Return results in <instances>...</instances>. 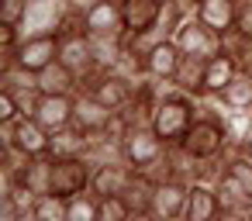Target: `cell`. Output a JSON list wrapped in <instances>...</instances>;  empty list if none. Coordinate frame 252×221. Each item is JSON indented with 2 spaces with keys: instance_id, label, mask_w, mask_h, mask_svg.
Returning a JSON list of instances; mask_svg holds the SVG:
<instances>
[{
  "instance_id": "obj_1",
  "label": "cell",
  "mask_w": 252,
  "mask_h": 221,
  "mask_svg": "<svg viewBox=\"0 0 252 221\" xmlns=\"http://www.w3.org/2000/svg\"><path fill=\"white\" fill-rule=\"evenodd\" d=\"M197 97L176 90V94H162L156 100V111H152V131L173 149V145H183V138L190 135L193 121H197Z\"/></svg>"
},
{
  "instance_id": "obj_2",
  "label": "cell",
  "mask_w": 252,
  "mask_h": 221,
  "mask_svg": "<svg viewBox=\"0 0 252 221\" xmlns=\"http://www.w3.org/2000/svg\"><path fill=\"white\" fill-rule=\"evenodd\" d=\"M142 80H145V76L128 73V69L118 66V69H97L90 80H83L80 90H87L90 97H97V100H100L104 107H111V111H125V107L135 100Z\"/></svg>"
},
{
  "instance_id": "obj_3",
  "label": "cell",
  "mask_w": 252,
  "mask_h": 221,
  "mask_svg": "<svg viewBox=\"0 0 252 221\" xmlns=\"http://www.w3.org/2000/svg\"><path fill=\"white\" fill-rule=\"evenodd\" d=\"M183 152L193 162H211V159H228V125L224 114H197L190 135L183 138Z\"/></svg>"
},
{
  "instance_id": "obj_4",
  "label": "cell",
  "mask_w": 252,
  "mask_h": 221,
  "mask_svg": "<svg viewBox=\"0 0 252 221\" xmlns=\"http://www.w3.org/2000/svg\"><path fill=\"white\" fill-rule=\"evenodd\" d=\"M166 149H169V145L152 131V125H135V128H128L125 138H121L125 162H128L135 173H142V176H149V173L162 162Z\"/></svg>"
},
{
  "instance_id": "obj_5",
  "label": "cell",
  "mask_w": 252,
  "mask_h": 221,
  "mask_svg": "<svg viewBox=\"0 0 252 221\" xmlns=\"http://www.w3.org/2000/svg\"><path fill=\"white\" fill-rule=\"evenodd\" d=\"M52 159V156H49ZM94 183V162L76 156V159H52V176H49V193L56 197H76L87 193Z\"/></svg>"
},
{
  "instance_id": "obj_6",
  "label": "cell",
  "mask_w": 252,
  "mask_h": 221,
  "mask_svg": "<svg viewBox=\"0 0 252 221\" xmlns=\"http://www.w3.org/2000/svg\"><path fill=\"white\" fill-rule=\"evenodd\" d=\"M56 59H59V32H42V35H25L11 63L38 76V73H42L45 66H52ZM4 66H7V63H4Z\"/></svg>"
},
{
  "instance_id": "obj_7",
  "label": "cell",
  "mask_w": 252,
  "mask_h": 221,
  "mask_svg": "<svg viewBox=\"0 0 252 221\" xmlns=\"http://www.w3.org/2000/svg\"><path fill=\"white\" fill-rule=\"evenodd\" d=\"M0 138H4V149L14 145L28 156H49V145H52V131L42 128L35 118H21V121H7L0 125Z\"/></svg>"
},
{
  "instance_id": "obj_8",
  "label": "cell",
  "mask_w": 252,
  "mask_h": 221,
  "mask_svg": "<svg viewBox=\"0 0 252 221\" xmlns=\"http://www.w3.org/2000/svg\"><path fill=\"white\" fill-rule=\"evenodd\" d=\"M173 42L183 49V56H200V59H214L218 52H221V35L214 32V28H207L197 14H190L180 28H176V35H173Z\"/></svg>"
},
{
  "instance_id": "obj_9",
  "label": "cell",
  "mask_w": 252,
  "mask_h": 221,
  "mask_svg": "<svg viewBox=\"0 0 252 221\" xmlns=\"http://www.w3.org/2000/svg\"><path fill=\"white\" fill-rule=\"evenodd\" d=\"M118 4H121L125 35H135V38L159 35V25H162V7H166V0H118Z\"/></svg>"
},
{
  "instance_id": "obj_10",
  "label": "cell",
  "mask_w": 252,
  "mask_h": 221,
  "mask_svg": "<svg viewBox=\"0 0 252 221\" xmlns=\"http://www.w3.org/2000/svg\"><path fill=\"white\" fill-rule=\"evenodd\" d=\"M187 200H190V183H187V180H159L156 190H152L149 211H152L159 221H183Z\"/></svg>"
},
{
  "instance_id": "obj_11",
  "label": "cell",
  "mask_w": 252,
  "mask_h": 221,
  "mask_svg": "<svg viewBox=\"0 0 252 221\" xmlns=\"http://www.w3.org/2000/svg\"><path fill=\"white\" fill-rule=\"evenodd\" d=\"M76 118V94H42L35 107V121L49 131L69 128Z\"/></svg>"
},
{
  "instance_id": "obj_12",
  "label": "cell",
  "mask_w": 252,
  "mask_h": 221,
  "mask_svg": "<svg viewBox=\"0 0 252 221\" xmlns=\"http://www.w3.org/2000/svg\"><path fill=\"white\" fill-rule=\"evenodd\" d=\"M180 63H183V49L173 38H156L149 45V52H145V76L162 80V83H173Z\"/></svg>"
},
{
  "instance_id": "obj_13",
  "label": "cell",
  "mask_w": 252,
  "mask_h": 221,
  "mask_svg": "<svg viewBox=\"0 0 252 221\" xmlns=\"http://www.w3.org/2000/svg\"><path fill=\"white\" fill-rule=\"evenodd\" d=\"M135 176H138V173H135L125 159L100 162V166H94V183H90V190H94L97 197H125V190L131 187Z\"/></svg>"
},
{
  "instance_id": "obj_14",
  "label": "cell",
  "mask_w": 252,
  "mask_h": 221,
  "mask_svg": "<svg viewBox=\"0 0 252 221\" xmlns=\"http://www.w3.org/2000/svg\"><path fill=\"white\" fill-rule=\"evenodd\" d=\"M114 114H118V111L104 107V104H100L97 97H90L87 90H80V94H76V118H73V125H76V128H83L87 135L111 131V125H114Z\"/></svg>"
},
{
  "instance_id": "obj_15",
  "label": "cell",
  "mask_w": 252,
  "mask_h": 221,
  "mask_svg": "<svg viewBox=\"0 0 252 221\" xmlns=\"http://www.w3.org/2000/svg\"><path fill=\"white\" fill-rule=\"evenodd\" d=\"M218 214H221V200H218L214 183L193 180V183H190V200H187L183 221H214Z\"/></svg>"
},
{
  "instance_id": "obj_16",
  "label": "cell",
  "mask_w": 252,
  "mask_h": 221,
  "mask_svg": "<svg viewBox=\"0 0 252 221\" xmlns=\"http://www.w3.org/2000/svg\"><path fill=\"white\" fill-rule=\"evenodd\" d=\"M238 7H242V0H200V4L193 7V14L207 28H214L218 35H224L238 21Z\"/></svg>"
},
{
  "instance_id": "obj_17",
  "label": "cell",
  "mask_w": 252,
  "mask_h": 221,
  "mask_svg": "<svg viewBox=\"0 0 252 221\" xmlns=\"http://www.w3.org/2000/svg\"><path fill=\"white\" fill-rule=\"evenodd\" d=\"M83 28H87L90 35H125L121 4H118V0H100L94 11L83 14Z\"/></svg>"
},
{
  "instance_id": "obj_18",
  "label": "cell",
  "mask_w": 252,
  "mask_h": 221,
  "mask_svg": "<svg viewBox=\"0 0 252 221\" xmlns=\"http://www.w3.org/2000/svg\"><path fill=\"white\" fill-rule=\"evenodd\" d=\"M207 59H200V56H183V63H180V69H176V76H173V87L176 90H183V94H190V97H207Z\"/></svg>"
},
{
  "instance_id": "obj_19",
  "label": "cell",
  "mask_w": 252,
  "mask_h": 221,
  "mask_svg": "<svg viewBox=\"0 0 252 221\" xmlns=\"http://www.w3.org/2000/svg\"><path fill=\"white\" fill-rule=\"evenodd\" d=\"M35 83H38V94H80V87H83V80L69 66H63L59 59L52 66H45L35 76Z\"/></svg>"
},
{
  "instance_id": "obj_20",
  "label": "cell",
  "mask_w": 252,
  "mask_h": 221,
  "mask_svg": "<svg viewBox=\"0 0 252 221\" xmlns=\"http://www.w3.org/2000/svg\"><path fill=\"white\" fill-rule=\"evenodd\" d=\"M90 138H94V135H87V131H83V128H76V125H69V128H63V131H52L49 156H52V159H76V156H83V159H87Z\"/></svg>"
},
{
  "instance_id": "obj_21",
  "label": "cell",
  "mask_w": 252,
  "mask_h": 221,
  "mask_svg": "<svg viewBox=\"0 0 252 221\" xmlns=\"http://www.w3.org/2000/svg\"><path fill=\"white\" fill-rule=\"evenodd\" d=\"M214 190H218V200H221V211H249L252 207V193L238 183V176L228 173V166L221 169V176L214 180Z\"/></svg>"
},
{
  "instance_id": "obj_22",
  "label": "cell",
  "mask_w": 252,
  "mask_h": 221,
  "mask_svg": "<svg viewBox=\"0 0 252 221\" xmlns=\"http://www.w3.org/2000/svg\"><path fill=\"white\" fill-rule=\"evenodd\" d=\"M238 73H242V66H238L231 56H224V52H218L214 59H207V83H204V87H207V97H218Z\"/></svg>"
},
{
  "instance_id": "obj_23",
  "label": "cell",
  "mask_w": 252,
  "mask_h": 221,
  "mask_svg": "<svg viewBox=\"0 0 252 221\" xmlns=\"http://www.w3.org/2000/svg\"><path fill=\"white\" fill-rule=\"evenodd\" d=\"M214 100L221 107H228V111H252V76L249 73H238Z\"/></svg>"
},
{
  "instance_id": "obj_24",
  "label": "cell",
  "mask_w": 252,
  "mask_h": 221,
  "mask_svg": "<svg viewBox=\"0 0 252 221\" xmlns=\"http://www.w3.org/2000/svg\"><path fill=\"white\" fill-rule=\"evenodd\" d=\"M221 52H224V56H231V59L242 66V63L252 56V35H249V32H242L238 25H235V28H228V32L221 35Z\"/></svg>"
},
{
  "instance_id": "obj_25",
  "label": "cell",
  "mask_w": 252,
  "mask_h": 221,
  "mask_svg": "<svg viewBox=\"0 0 252 221\" xmlns=\"http://www.w3.org/2000/svg\"><path fill=\"white\" fill-rule=\"evenodd\" d=\"M66 211H69V200L66 197H56V193H38L32 214L38 221H66Z\"/></svg>"
},
{
  "instance_id": "obj_26",
  "label": "cell",
  "mask_w": 252,
  "mask_h": 221,
  "mask_svg": "<svg viewBox=\"0 0 252 221\" xmlns=\"http://www.w3.org/2000/svg\"><path fill=\"white\" fill-rule=\"evenodd\" d=\"M97 211H100V197H97L94 190H87V193L69 197L66 221H97Z\"/></svg>"
},
{
  "instance_id": "obj_27",
  "label": "cell",
  "mask_w": 252,
  "mask_h": 221,
  "mask_svg": "<svg viewBox=\"0 0 252 221\" xmlns=\"http://www.w3.org/2000/svg\"><path fill=\"white\" fill-rule=\"evenodd\" d=\"M128 218H131V204L125 197H100L97 221H128Z\"/></svg>"
},
{
  "instance_id": "obj_28",
  "label": "cell",
  "mask_w": 252,
  "mask_h": 221,
  "mask_svg": "<svg viewBox=\"0 0 252 221\" xmlns=\"http://www.w3.org/2000/svg\"><path fill=\"white\" fill-rule=\"evenodd\" d=\"M228 173H231V176H238V183L252 193V156H245V152L228 156Z\"/></svg>"
},
{
  "instance_id": "obj_29",
  "label": "cell",
  "mask_w": 252,
  "mask_h": 221,
  "mask_svg": "<svg viewBox=\"0 0 252 221\" xmlns=\"http://www.w3.org/2000/svg\"><path fill=\"white\" fill-rule=\"evenodd\" d=\"M28 4H32V0H0V21H7V25H25Z\"/></svg>"
},
{
  "instance_id": "obj_30",
  "label": "cell",
  "mask_w": 252,
  "mask_h": 221,
  "mask_svg": "<svg viewBox=\"0 0 252 221\" xmlns=\"http://www.w3.org/2000/svg\"><path fill=\"white\" fill-rule=\"evenodd\" d=\"M7 121H21V111H18L14 94L0 87V125H7Z\"/></svg>"
},
{
  "instance_id": "obj_31",
  "label": "cell",
  "mask_w": 252,
  "mask_h": 221,
  "mask_svg": "<svg viewBox=\"0 0 252 221\" xmlns=\"http://www.w3.org/2000/svg\"><path fill=\"white\" fill-rule=\"evenodd\" d=\"M242 32L252 35V0H242V7H238V21H235Z\"/></svg>"
},
{
  "instance_id": "obj_32",
  "label": "cell",
  "mask_w": 252,
  "mask_h": 221,
  "mask_svg": "<svg viewBox=\"0 0 252 221\" xmlns=\"http://www.w3.org/2000/svg\"><path fill=\"white\" fill-rule=\"evenodd\" d=\"M66 4H69V11H73L76 18H83L87 11H94V7L100 4V0H66Z\"/></svg>"
},
{
  "instance_id": "obj_33",
  "label": "cell",
  "mask_w": 252,
  "mask_h": 221,
  "mask_svg": "<svg viewBox=\"0 0 252 221\" xmlns=\"http://www.w3.org/2000/svg\"><path fill=\"white\" fill-rule=\"evenodd\" d=\"M214 221H249V211H221Z\"/></svg>"
},
{
  "instance_id": "obj_34",
  "label": "cell",
  "mask_w": 252,
  "mask_h": 221,
  "mask_svg": "<svg viewBox=\"0 0 252 221\" xmlns=\"http://www.w3.org/2000/svg\"><path fill=\"white\" fill-rule=\"evenodd\" d=\"M128 221H159V218H156L152 211H131V218H128Z\"/></svg>"
},
{
  "instance_id": "obj_35",
  "label": "cell",
  "mask_w": 252,
  "mask_h": 221,
  "mask_svg": "<svg viewBox=\"0 0 252 221\" xmlns=\"http://www.w3.org/2000/svg\"><path fill=\"white\" fill-rule=\"evenodd\" d=\"M14 221H38V218H35V214H32V211H21V214H18V218H14Z\"/></svg>"
},
{
  "instance_id": "obj_36",
  "label": "cell",
  "mask_w": 252,
  "mask_h": 221,
  "mask_svg": "<svg viewBox=\"0 0 252 221\" xmlns=\"http://www.w3.org/2000/svg\"><path fill=\"white\" fill-rule=\"evenodd\" d=\"M242 73H249V76H252V56H249V59L242 63Z\"/></svg>"
},
{
  "instance_id": "obj_37",
  "label": "cell",
  "mask_w": 252,
  "mask_h": 221,
  "mask_svg": "<svg viewBox=\"0 0 252 221\" xmlns=\"http://www.w3.org/2000/svg\"><path fill=\"white\" fill-rule=\"evenodd\" d=\"M245 156H252V135H249V142H245V149H242Z\"/></svg>"
},
{
  "instance_id": "obj_38",
  "label": "cell",
  "mask_w": 252,
  "mask_h": 221,
  "mask_svg": "<svg viewBox=\"0 0 252 221\" xmlns=\"http://www.w3.org/2000/svg\"><path fill=\"white\" fill-rule=\"evenodd\" d=\"M190 4H193V7H197V4H200V0H190Z\"/></svg>"
},
{
  "instance_id": "obj_39",
  "label": "cell",
  "mask_w": 252,
  "mask_h": 221,
  "mask_svg": "<svg viewBox=\"0 0 252 221\" xmlns=\"http://www.w3.org/2000/svg\"><path fill=\"white\" fill-rule=\"evenodd\" d=\"M249 221H252V207H249Z\"/></svg>"
},
{
  "instance_id": "obj_40",
  "label": "cell",
  "mask_w": 252,
  "mask_h": 221,
  "mask_svg": "<svg viewBox=\"0 0 252 221\" xmlns=\"http://www.w3.org/2000/svg\"><path fill=\"white\" fill-rule=\"evenodd\" d=\"M187 4H190V0H187ZM190 7H193V4H190Z\"/></svg>"
}]
</instances>
